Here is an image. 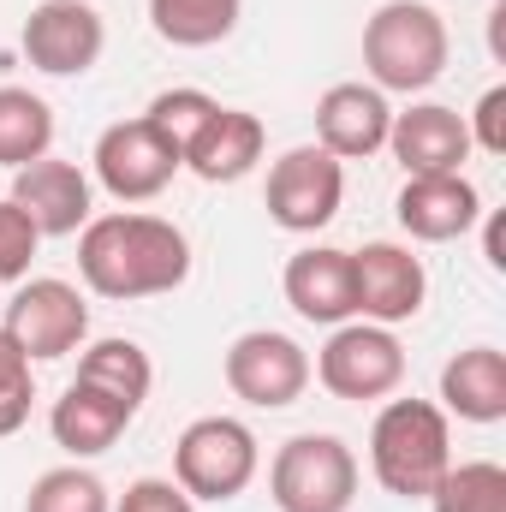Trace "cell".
<instances>
[{"label":"cell","instance_id":"obj_1","mask_svg":"<svg viewBox=\"0 0 506 512\" xmlns=\"http://www.w3.org/2000/svg\"><path fill=\"white\" fill-rule=\"evenodd\" d=\"M78 274L102 298H161L185 286L191 274V245L173 221L161 215H90L78 239Z\"/></svg>","mask_w":506,"mask_h":512},{"label":"cell","instance_id":"obj_2","mask_svg":"<svg viewBox=\"0 0 506 512\" xmlns=\"http://www.w3.org/2000/svg\"><path fill=\"white\" fill-rule=\"evenodd\" d=\"M447 465H453L447 411L429 399H387L370 429V471L381 489L399 501H429Z\"/></svg>","mask_w":506,"mask_h":512},{"label":"cell","instance_id":"obj_3","mask_svg":"<svg viewBox=\"0 0 506 512\" xmlns=\"http://www.w3.org/2000/svg\"><path fill=\"white\" fill-rule=\"evenodd\" d=\"M447 54H453V36L429 0H387L364 24V66H370L381 96L387 90H399V96L429 90L447 72Z\"/></svg>","mask_w":506,"mask_h":512},{"label":"cell","instance_id":"obj_4","mask_svg":"<svg viewBox=\"0 0 506 512\" xmlns=\"http://www.w3.org/2000/svg\"><path fill=\"white\" fill-rule=\"evenodd\" d=\"M268 495L280 512H352L358 459L340 435H292L268 465Z\"/></svg>","mask_w":506,"mask_h":512},{"label":"cell","instance_id":"obj_5","mask_svg":"<svg viewBox=\"0 0 506 512\" xmlns=\"http://www.w3.org/2000/svg\"><path fill=\"white\" fill-rule=\"evenodd\" d=\"M256 465H262L256 435L239 417H197L173 447V477L191 501H239Z\"/></svg>","mask_w":506,"mask_h":512},{"label":"cell","instance_id":"obj_6","mask_svg":"<svg viewBox=\"0 0 506 512\" xmlns=\"http://www.w3.org/2000/svg\"><path fill=\"white\" fill-rule=\"evenodd\" d=\"M340 197H346V167L322 143L286 149L268 167V221L286 233H322L340 215Z\"/></svg>","mask_w":506,"mask_h":512},{"label":"cell","instance_id":"obj_7","mask_svg":"<svg viewBox=\"0 0 506 512\" xmlns=\"http://www.w3.org/2000/svg\"><path fill=\"white\" fill-rule=\"evenodd\" d=\"M6 340L30 358V364H54L66 352L84 346L90 334V304L78 298V286L66 280H24L6 304Z\"/></svg>","mask_w":506,"mask_h":512},{"label":"cell","instance_id":"obj_8","mask_svg":"<svg viewBox=\"0 0 506 512\" xmlns=\"http://www.w3.org/2000/svg\"><path fill=\"white\" fill-rule=\"evenodd\" d=\"M316 376L334 399H387L405 382V346L381 322H340L316 358Z\"/></svg>","mask_w":506,"mask_h":512},{"label":"cell","instance_id":"obj_9","mask_svg":"<svg viewBox=\"0 0 506 512\" xmlns=\"http://www.w3.org/2000/svg\"><path fill=\"white\" fill-rule=\"evenodd\" d=\"M90 161H96L102 191L120 197V203H149V197H161V191L173 185V173L185 167L179 149L149 126V120H120V126H108L96 137V155H90Z\"/></svg>","mask_w":506,"mask_h":512},{"label":"cell","instance_id":"obj_10","mask_svg":"<svg viewBox=\"0 0 506 512\" xmlns=\"http://www.w3.org/2000/svg\"><path fill=\"white\" fill-rule=\"evenodd\" d=\"M227 387L256 411H286L310 387V358L292 334L256 328V334H239L227 346Z\"/></svg>","mask_w":506,"mask_h":512},{"label":"cell","instance_id":"obj_11","mask_svg":"<svg viewBox=\"0 0 506 512\" xmlns=\"http://www.w3.org/2000/svg\"><path fill=\"white\" fill-rule=\"evenodd\" d=\"M24 60L48 78H84L102 48H108V30H102V12L84 6V0H42L30 6L24 18Z\"/></svg>","mask_w":506,"mask_h":512},{"label":"cell","instance_id":"obj_12","mask_svg":"<svg viewBox=\"0 0 506 512\" xmlns=\"http://www.w3.org/2000/svg\"><path fill=\"white\" fill-rule=\"evenodd\" d=\"M352 292H358V316L364 322H411L423 310V292H429V274L423 262L405 251V245H364L352 251Z\"/></svg>","mask_w":506,"mask_h":512},{"label":"cell","instance_id":"obj_13","mask_svg":"<svg viewBox=\"0 0 506 512\" xmlns=\"http://www.w3.org/2000/svg\"><path fill=\"white\" fill-rule=\"evenodd\" d=\"M12 203L36 221L42 239H72L90 227V179H84V167L54 161V155L12 173Z\"/></svg>","mask_w":506,"mask_h":512},{"label":"cell","instance_id":"obj_14","mask_svg":"<svg viewBox=\"0 0 506 512\" xmlns=\"http://www.w3.org/2000/svg\"><path fill=\"white\" fill-rule=\"evenodd\" d=\"M399 227L423 245H447V239H465L477 221H483V197L465 173H417L405 179L399 203H393Z\"/></svg>","mask_w":506,"mask_h":512},{"label":"cell","instance_id":"obj_15","mask_svg":"<svg viewBox=\"0 0 506 512\" xmlns=\"http://www.w3.org/2000/svg\"><path fill=\"white\" fill-rule=\"evenodd\" d=\"M387 149L405 167V179H417V173H459L471 161V131H465V114H453L441 102H417V108L393 114Z\"/></svg>","mask_w":506,"mask_h":512},{"label":"cell","instance_id":"obj_16","mask_svg":"<svg viewBox=\"0 0 506 512\" xmlns=\"http://www.w3.org/2000/svg\"><path fill=\"white\" fill-rule=\"evenodd\" d=\"M387 126L393 108L376 84H334L316 102V143L334 161H370L376 149H387Z\"/></svg>","mask_w":506,"mask_h":512},{"label":"cell","instance_id":"obj_17","mask_svg":"<svg viewBox=\"0 0 506 512\" xmlns=\"http://www.w3.org/2000/svg\"><path fill=\"white\" fill-rule=\"evenodd\" d=\"M286 304L304 316V322H322V328H340L358 316V292H352V251H334V245H310L286 262Z\"/></svg>","mask_w":506,"mask_h":512},{"label":"cell","instance_id":"obj_18","mask_svg":"<svg viewBox=\"0 0 506 512\" xmlns=\"http://www.w3.org/2000/svg\"><path fill=\"white\" fill-rule=\"evenodd\" d=\"M262 143H268V137H262V120H256V114H245V108H215L209 126L191 137L185 167H191L203 185H239L256 161H262Z\"/></svg>","mask_w":506,"mask_h":512},{"label":"cell","instance_id":"obj_19","mask_svg":"<svg viewBox=\"0 0 506 512\" xmlns=\"http://www.w3.org/2000/svg\"><path fill=\"white\" fill-rule=\"evenodd\" d=\"M131 405L120 399H108L102 387H84L72 382L60 399H54V411H48V429H54V441L72 453V459H96V453H108L120 435L131 429Z\"/></svg>","mask_w":506,"mask_h":512},{"label":"cell","instance_id":"obj_20","mask_svg":"<svg viewBox=\"0 0 506 512\" xmlns=\"http://www.w3.org/2000/svg\"><path fill=\"white\" fill-rule=\"evenodd\" d=\"M441 399H447V411L465 417V423H501L506 417V352L471 346V352L447 358V370H441Z\"/></svg>","mask_w":506,"mask_h":512},{"label":"cell","instance_id":"obj_21","mask_svg":"<svg viewBox=\"0 0 506 512\" xmlns=\"http://www.w3.org/2000/svg\"><path fill=\"white\" fill-rule=\"evenodd\" d=\"M245 0H149V24L173 48H215L239 30Z\"/></svg>","mask_w":506,"mask_h":512},{"label":"cell","instance_id":"obj_22","mask_svg":"<svg viewBox=\"0 0 506 512\" xmlns=\"http://www.w3.org/2000/svg\"><path fill=\"white\" fill-rule=\"evenodd\" d=\"M78 382L84 387H102L108 399H120V405H143L149 399V382H155V364H149V352L137 346V340H96L84 358H78Z\"/></svg>","mask_w":506,"mask_h":512},{"label":"cell","instance_id":"obj_23","mask_svg":"<svg viewBox=\"0 0 506 512\" xmlns=\"http://www.w3.org/2000/svg\"><path fill=\"white\" fill-rule=\"evenodd\" d=\"M54 143V108L18 84H0V167H30Z\"/></svg>","mask_w":506,"mask_h":512},{"label":"cell","instance_id":"obj_24","mask_svg":"<svg viewBox=\"0 0 506 512\" xmlns=\"http://www.w3.org/2000/svg\"><path fill=\"white\" fill-rule=\"evenodd\" d=\"M435 512H506V471L495 459H471V465H447V477L435 483Z\"/></svg>","mask_w":506,"mask_h":512},{"label":"cell","instance_id":"obj_25","mask_svg":"<svg viewBox=\"0 0 506 512\" xmlns=\"http://www.w3.org/2000/svg\"><path fill=\"white\" fill-rule=\"evenodd\" d=\"M24 512H114L108 507V489L96 471H78V465H60V471H42L24 495Z\"/></svg>","mask_w":506,"mask_h":512},{"label":"cell","instance_id":"obj_26","mask_svg":"<svg viewBox=\"0 0 506 512\" xmlns=\"http://www.w3.org/2000/svg\"><path fill=\"white\" fill-rule=\"evenodd\" d=\"M215 108H221V102H215V96H203V90H161V96L149 102V114H143V120L161 131V137L179 149V161H185L191 137L209 126V114H215Z\"/></svg>","mask_w":506,"mask_h":512},{"label":"cell","instance_id":"obj_27","mask_svg":"<svg viewBox=\"0 0 506 512\" xmlns=\"http://www.w3.org/2000/svg\"><path fill=\"white\" fill-rule=\"evenodd\" d=\"M30 358L6 340V328H0V435H18L24 429V417H30Z\"/></svg>","mask_w":506,"mask_h":512},{"label":"cell","instance_id":"obj_28","mask_svg":"<svg viewBox=\"0 0 506 512\" xmlns=\"http://www.w3.org/2000/svg\"><path fill=\"white\" fill-rule=\"evenodd\" d=\"M42 245V233H36V221L12 203V197H0V280H24L30 274V256Z\"/></svg>","mask_w":506,"mask_h":512},{"label":"cell","instance_id":"obj_29","mask_svg":"<svg viewBox=\"0 0 506 512\" xmlns=\"http://www.w3.org/2000/svg\"><path fill=\"white\" fill-rule=\"evenodd\" d=\"M114 512H197V507H191V495H185L179 483H167V477H137L126 495H120Z\"/></svg>","mask_w":506,"mask_h":512},{"label":"cell","instance_id":"obj_30","mask_svg":"<svg viewBox=\"0 0 506 512\" xmlns=\"http://www.w3.org/2000/svg\"><path fill=\"white\" fill-rule=\"evenodd\" d=\"M465 131H471V149L506 155V84L483 90V102H477V114L465 120Z\"/></svg>","mask_w":506,"mask_h":512}]
</instances>
